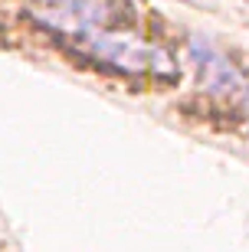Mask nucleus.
Listing matches in <instances>:
<instances>
[{
  "instance_id": "1",
  "label": "nucleus",
  "mask_w": 249,
  "mask_h": 252,
  "mask_svg": "<svg viewBox=\"0 0 249 252\" xmlns=\"http://www.w3.org/2000/svg\"><path fill=\"white\" fill-rule=\"evenodd\" d=\"M89 46L99 59L111 63L128 75H151V79H174L177 75L174 56L151 43H138L131 36H111V33H92Z\"/></svg>"
},
{
  "instance_id": "2",
  "label": "nucleus",
  "mask_w": 249,
  "mask_h": 252,
  "mask_svg": "<svg viewBox=\"0 0 249 252\" xmlns=\"http://www.w3.org/2000/svg\"><path fill=\"white\" fill-rule=\"evenodd\" d=\"M194 65L200 72V82L207 92L223 95V98H236L243 95V79L236 72V65L226 56H220L213 46H203V43H194Z\"/></svg>"
},
{
  "instance_id": "3",
  "label": "nucleus",
  "mask_w": 249,
  "mask_h": 252,
  "mask_svg": "<svg viewBox=\"0 0 249 252\" xmlns=\"http://www.w3.org/2000/svg\"><path fill=\"white\" fill-rule=\"evenodd\" d=\"M46 7H53L56 13H63L69 20V27L72 30H95L99 33L108 23L121 17V0H43Z\"/></svg>"
}]
</instances>
